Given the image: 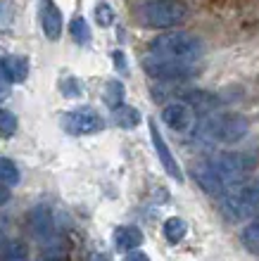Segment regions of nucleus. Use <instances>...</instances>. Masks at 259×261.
Returning <instances> with one entry per match:
<instances>
[{
    "label": "nucleus",
    "instance_id": "f257e3e1",
    "mask_svg": "<svg viewBox=\"0 0 259 261\" xmlns=\"http://www.w3.org/2000/svg\"><path fill=\"white\" fill-rule=\"evenodd\" d=\"M250 162L243 154H214L193 166V178L205 193L224 195L238 183H245Z\"/></svg>",
    "mask_w": 259,
    "mask_h": 261
},
{
    "label": "nucleus",
    "instance_id": "f03ea898",
    "mask_svg": "<svg viewBox=\"0 0 259 261\" xmlns=\"http://www.w3.org/2000/svg\"><path fill=\"white\" fill-rule=\"evenodd\" d=\"M150 55L167 60V62H176L183 67L195 69L198 60L202 57V41L198 36L185 34V31H176V34L157 36L150 43Z\"/></svg>",
    "mask_w": 259,
    "mask_h": 261
},
{
    "label": "nucleus",
    "instance_id": "7ed1b4c3",
    "mask_svg": "<svg viewBox=\"0 0 259 261\" xmlns=\"http://www.w3.org/2000/svg\"><path fill=\"white\" fill-rule=\"evenodd\" d=\"M188 17V7L181 0H152L138 7L136 19L148 29H169L176 27Z\"/></svg>",
    "mask_w": 259,
    "mask_h": 261
},
{
    "label": "nucleus",
    "instance_id": "20e7f679",
    "mask_svg": "<svg viewBox=\"0 0 259 261\" xmlns=\"http://www.w3.org/2000/svg\"><path fill=\"white\" fill-rule=\"evenodd\" d=\"M247 133V121L240 114H217L202 121L198 138L202 143H238Z\"/></svg>",
    "mask_w": 259,
    "mask_h": 261
},
{
    "label": "nucleus",
    "instance_id": "39448f33",
    "mask_svg": "<svg viewBox=\"0 0 259 261\" xmlns=\"http://www.w3.org/2000/svg\"><path fill=\"white\" fill-rule=\"evenodd\" d=\"M259 209V186L254 183H238L236 188H231L228 193L221 195V212L226 219L240 221L252 216Z\"/></svg>",
    "mask_w": 259,
    "mask_h": 261
},
{
    "label": "nucleus",
    "instance_id": "423d86ee",
    "mask_svg": "<svg viewBox=\"0 0 259 261\" xmlns=\"http://www.w3.org/2000/svg\"><path fill=\"white\" fill-rule=\"evenodd\" d=\"M62 124H64V130L72 136H93L105 128V119L93 107H76L64 114Z\"/></svg>",
    "mask_w": 259,
    "mask_h": 261
},
{
    "label": "nucleus",
    "instance_id": "0eeeda50",
    "mask_svg": "<svg viewBox=\"0 0 259 261\" xmlns=\"http://www.w3.org/2000/svg\"><path fill=\"white\" fill-rule=\"evenodd\" d=\"M164 124L176 133H188L195 126V110L188 102H169L162 110Z\"/></svg>",
    "mask_w": 259,
    "mask_h": 261
},
{
    "label": "nucleus",
    "instance_id": "6e6552de",
    "mask_svg": "<svg viewBox=\"0 0 259 261\" xmlns=\"http://www.w3.org/2000/svg\"><path fill=\"white\" fill-rule=\"evenodd\" d=\"M150 138H152V145H155L157 157H159V162H162V166H164V171L169 173L176 183H183V171L178 169V162L174 159V154H171V150H169V145H167L164 136L159 133V128H157L155 119H150Z\"/></svg>",
    "mask_w": 259,
    "mask_h": 261
},
{
    "label": "nucleus",
    "instance_id": "1a4fd4ad",
    "mask_svg": "<svg viewBox=\"0 0 259 261\" xmlns=\"http://www.w3.org/2000/svg\"><path fill=\"white\" fill-rule=\"evenodd\" d=\"M143 69L150 76H157V79H185V76L193 74L191 67H183V64L176 62H167V60H159L155 55H145L143 60Z\"/></svg>",
    "mask_w": 259,
    "mask_h": 261
},
{
    "label": "nucleus",
    "instance_id": "9d476101",
    "mask_svg": "<svg viewBox=\"0 0 259 261\" xmlns=\"http://www.w3.org/2000/svg\"><path fill=\"white\" fill-rule=\"evenodd\" d=\"M38 17H41V27L48 36V41H57L62 36V12L53 0H41L38 3Z\"/></svg>",
    "mask_w": 259,
    "mask_h": 261
},
{
    "label": "nucleus",
    "instance_id": "9b49d317",
    "mask_svg": "<svg viewBox=\"0 0 259 261\" xmlns=\"http://www.w3.org/2000/svg\"><path fill=\"white\" fill-rule=\"evenodd\" d=\"M143 245V230L136 226H119L114 230V247L119 252H133Z\"/></svg>",
    "mask_w": 259,
    "mask_h": 261
},
{
    "label": "nucleus",
    "instance_id": "f8f14e48",
    "mask_svg": "<svg viewBox=\"0 0 259 261\" xmlns=\"http://www.w3.org/2000/svg\"><path fill=\"white\" fill-rule=\"evenodd\" d=\"M3 69L12 83H21L29 76V60L24 55H10L7 60H3Z\"/></svg>",
    "mask_w": 259,
    "mask_h": 261
},
{
    "label": "nucleus",
    "instance_id": "ddd939ff",
    "mask_svg": "<svg viewBox=\"0 0 259 261\" xmlns=\"http://www.w3.org/2000/svg\"><path fill=\"white\" fill-rule=\"evenodd\" d=\"M31 228H34V235L36 238H50L53 233V219H50V212L38 206L34 214H31Z\"/></svg>",
    "mask_w": 259,
    "mask_h": 261
},
{
    "label": "nucleus",
    "instance_id": "4468645a",
    "mask_svg": "<svg viewBox=\"0 0 259 261\" xmlns=\"http://www.w3.org/2000/svg\"><path fill=\"white\" fill-rule=\"evenodd\" d=\"M112 117H114V124L119 126V128H136L138 124H140V112L136 110V107H129V105H122V107H116L114 112H112Z\"/></svg>",
    "mask_w": 259,
    "mask_h": 261
},
{
    "label": "nucleus",
    "instance_id": "2eb2a0df",
    "mask_svg": "<svg viewBox=\"0 0 259 261\" xmlns=\"http://www.w3.org/2000/svg\"><path fill=\"white\" fill-rule=\"evenodd\" d=\"M188 233V223L183 219H176V216H171V219L164 221V238L171 242V245H178V242L185 238Z\"/></svg>",
    "mask_w": 259,
    "mask_h": 261
},
{
    "label": "nucleus",
    "instance_id": "dca6fc26",
    "mask_svg": "<svg viewBox=\"0 0 259 261\" xmlns=\"http://www.w3.org/2000/svg\"><path fill=\"white\" fill-rule=\"evenodd\" d=\"M19 183V169L14 164L12 159L7 157H0V186H17Z\"/></svg>",
    "mask_w": 259,
    "mask_h": 261
},
{
    "label": "nucleus",
    "instance_id": "f3484780",
    "mask_svg": "<svg viewBox=\"0 0 259 261\" xmlns=\"http://www.w3.org/2000/svg\"><path fill=\"white\" fill-rule=\"evenodd\" d=\"M69 34H72L74 43H79V45H88V41H90V29H88V24H86V19H83V17H76V19H72V24H69Z\"/></svg>",
    "mask_w": 259,
    "mask_h": 261
},
{
    "label": "nucleus",
    "instance_id": "a211bd4d",
    "mask_svg": "<svg viewBox=\"0 0 259 261\" xmlns=\"http://www.w3.org/2000/svg\"><path fill=\"white\" fill-rule=\"evenodd\" d=\"M105 102H107L112 110L122 107V105H124V83L109 81L107 86H105Z\"/></svg>",
    "mask_w": 259,
    "mask_h": 261
},
{
    "label": "nucleus",
    "instance_id": "6ab92c4d",
    "mask_svg": "<svg viewBox=\"0 0 259 261\" xmlns=\"http://www.w3.org/2000/svg\"><path fill=\"white\" fill-rule=\"evenodd\" d=\"M240 240H243L245 247L259 249V219H254L250 226H245V230H243V235H240Z\"/></svg>",
    "mask_w": 259,
    "mask_h": 261
},
{
    "label": "nucleus",
    "instance_id": "aec40b11",
    "mask_svg": "<svg viewBox=\"0 0 259 261\" xmlns=\"http://www.w3.org/2000/svg\"><path fill=\"white\" fill-rule=\"evenodd\" d=\"M14 130H17V117H14L12 112L0 110V136L10 138V136H14Z\"/></svg>",
    "mask_w": 259,
    "mask_h": 261
},
{
    "label": "nucleus",
    "instance_id": "412c9836",
    "mask_svg": "<svg viewBox=\"0 0 259 261\" xmlns=\"http://www.w3.org/2000/svg\"><path fill=\"white\" fill-rule=\"evenodd\" d=\"M96 21H98V27H112L114 24V10L107 5V3H100V5L96 7Z\"/></svg>",
    "mask_w": 259,
    "mask_h": 261
},
{
    "label": "nucleus",
    "instance_id": "4be33fe9",
    "mask_svg": "<svg viewBox=\"0 0 259 261\" xmlns=\"http://www.w3.org/2000/svg\"><path fill=\"white\" fill-rule=\"evenodd\" d=\"M5 261H27V247L21 242H10L5 249Z\"/></svg>",
    "mask_w": 259,
    "mask_h": 261
},
{
    "label": "nucleus",
    "instance_id": "5701e85b",
    "mask_svg": "<svg viewBox=\"0 0 259 261\" xmlns=\"http://www.w3.org/2000/svg\"><path fill=\"white\" fill-rule=\"evenodd\" d=\"M60 88H62V93H64L67 97H79L83 93V83L69 76V79H64V81L60 83Z\"/></svg>",
    "mask_w": 259,
    "mask_h": 261
},
{
    "label": "nucleus",
    "instance_id": "b1692460",
    "mask_svg": "<svg viewBox=\"0 0 259 261\" xmlns=\"http://www.w3.org/2000/svg\"><path fill=\"white\" fill-rule=\"evenodd\" d=\"M7 74H5V69H3V64H0V100H5L7 95H10V86H7Z\"/></svg>",
    "mask_w": 259,
    "mask_h": 261
},
{
    "label": "nucleus",
    "instance_id": "393cba45",
    "mask_svg": "<svg viewBox=\"0 0 259 261\" xmlns=\"http://www.w3.org/2000/svg\"><path fill=\"white\" fill-rule=\"evenodd\" d=\"M124 261H150V256L145 254V252H140V249H133V252L126 254V259Z\"/></svg>",
    "mask_w": 259,
    "mask_h": 261
},
{
    "label": "nucleus",
    "instance_id": "a878e982",
    "mask_svg": "<svg viewBox=\"0 0 259 261\" xmlns=\"http://www.w3.org/2000/svg\"><path fill=\"white\" fill-rule=\"evenodd\" d=\"M3 199H7V193H5V190H0V202H3Z\"/></svg>",
    "mask_w": 259,
    "mask_h": 261
}]
</instances>
